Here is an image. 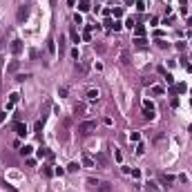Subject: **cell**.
<instances>
[{
  "label": "cell",
  "mask_w": 192,
  "mask_h": 192,
  "mask_svg": "<svg viewBox=\"0 0 192 192\" xmlns=\"http://www.w3.org/2000/svg\"><path fill=\"white\" fill-rule=\"evenodd\" d=\"M145 188H147L150 192H157V190H159V186H157L154 181H147V183H145Z\"/></svg>",
  "instance_id": "obj_19"
},
{
  "label": "cell",
  "mask_w": 192,
  "mask_h": 192,
  "mask_svg": "<svg viewBox=\"0 0 192 192\" xmlns=\"http://www.w3.org/2000/svg\"><path fill=\"white\" fill-rule=\"evenodd\" d=\"M121 16H123V9H121V7H116V9H114V18H121Z\"/></svg>",
  "instance_id": "obj_30"
},
{
  "label": "cell",
  "mask_w": 192,
  "mask_h": 192,
  "mask_svg": "<svg viewBox=\"0 0 192 192\" xmlns=\"http://www.w3.org/2000/svg\"><path fill=\"white\" fill-rule=\"evenodd\" d=\"M121 27H123L121 22H118V20H114V25H112V29H114V31H118V29H121Z\"/></svg>",
  "instance_id": "obj_33"
},
{
  "label": "cell",
  "mask_w": 192,
  "mask_h": 192,
  "mask_svg": "<svg viewBox=\"0 0 192 192\" xmlns=\"http://www.w3.org/2000/svg\"><path fill=\"white\" fill-rule=\"evenodd\" d=\"M78 170H81L78 163H69V165H67V172H78Z\"/></svg>",
  "instance_id": "obj_21"
},
{
  "label": "cell",
  "mask_w": 192,
  "mask_h": 192,
  "mask_svg": "<svg viewBox=\"0 0 192 192\" xmlns=\"http://www.w3.org/2000/svg\"><path fill=\"white\" fill-rule=\"evenodd\" d=\"M43 125H45V121H36V123H34V130H36V132H40Z\"/></svg>",
  "instance_id": "obj_26"
},
{
  "label": "cell",
  "mask_w": 192,
  "mask_h": 192,
  "mask_svg": "<svg viewBox=\"0 0 192 192\" xmlns=\"http://www.w3.org/2000/svg\"><path fill=\"white\" fill-rule=\"evenodd\" d=\"M130 141H134V143L141 141V134H139V132H132V134H130Z\"/></svg>",
  "instance_id": "obj_24"
},
{
  "label": "cell",
  "mask_w": 192,
  "mask_h": 192,
  "mask_svg": "<svg viewBox=\"0 0 192 192\" xmlns=\"http://www.w3.org/2000/svg\"><path fill=\"white\" fill-rule=\"evenodd\" d=\"M136 9H139V11L145 9V2H143V0H139V2H136Z\"/></svg>",
  "instance_id": "obj_32"
},
{
  "label": "cell",
  "mask_w": 192,
  "mask_h": 192,
  "mask_svg": "<svg viewBox=\"0 0 192 192\" xmlns=\"http://www.w3.org/2000/svg\"><path fill=\"white\" fill-rule=\"evenodd\" d=\"M78 9H81V11H90V0H81Z\"/></svg>",
  "instance_id": "obj_15"
},
{
  "label": "cell",
  "mask_w": 192,
  "mask_h": 192,
  "mask_svg": "<svg viewBox=\"0 0 192 192\" xmlns=\"http://www.w3.org/2000/svg\"><path fill=\"white\" fill-rule=\"evenodd\" d=\"M96 192H112V183H107V181H98V186L94 188Z\"/></svg>",
  "instance_id": "obj_6"
},
{
  "label": "cell",
  "mask_w": 192,
  "mask_h": 192,
  "mask_svg": "<svg viewBox=\"0 0 192 192\" xmlns=\"http://www.w3.org/2000/svg\"><path fill=\"white\" fill-rule=\"evenodd\" d=\"M159 183H161L163 188H170L172 183H174V177H172V174H159Z\"/></svg>",
  "instance_id": "obj_3"
},
{
  "label": "cell",
  "mask_w": 192,
  "mask_h": 192,
  "mask_svg": "<svg viewBox=\"0 0 192 192\" xmlns=\"http://www.w3.org/2000/svg\"><path fill=\"white\" fill-rule=\"evenodd\" d=\"M7 71H11V74H14V71H18V61H11L9 67H7Z\"/></svg>",
  "instance_id": "obj_18"
},
{
  "label": "cell",
  "mask_w": 192,
  "mask_h": 192,
  "mask_svg": "<svg viewBox=\"0 0 192 192\" xmlns=\"http://www.w3.org/2000/svg\"><path fill=\"white\" fill-rule=\"evenodd\" d=\"M121 63H123V65H127V63H130V56H127V51H123V54H121Z\"/></svg>",
  "instance_id": "obj_25"
},
{
  "label": "cell",
  "mask_w": 192,
  "mask_h": 192,
  "mask_svg": "<svg viewBox=\"0 0 192 192\" xmlns=\"http://www.w3.org/2000/svg\"><path fill=\"white\" fill-rule=\"evenodd\" d=\"M74 22H76V25H83V18H81V14H76V16H74Z\"/></svg>",
  "instance_id": "obj_31"
},
{
  "label": "cell",
  "mask_w": 192,
  "mask_h": 192,
  "mask_svg": "<svg viewBox=\"0 0 192 192\" xmlns=\"http://www.w3.org/2000/svg\"><path fill=\"white\" fill-rule=\"evenodd\" d=\"M154 112H157V110H154V105H152L150 101H143V114H145V118H150V121H152V118L157 116Z\"/></svg>",
  "instance_id": "obj_2"
},
{
  "label": "cell",
  "mask_w": 192,
  "mask_h": 192,
  "mask_svg": "<svg viewBox=\"0 0 192 192\" xmlns=\"http://www.w3.org/2000/svg\"><path fill=\"white\" fill-rule=\"evenodd\" d=\"M125 25L132 29V27H136V20H134V18H127V22H125Z\"/></svg>",
  "instance_id": "obj_29"
},
{
  "label": "cell",
  "mask_w": 192,
  "mask_h": 192,
  "mask_svg": "<svg viewBox=\"0 0 192 192\" xmlns=\"http://www.w3.org/2000/svg\"><path fill=\"white\" fill-rule=\"evenodd\" d=\"M132 43H134V45H136V47H145V38H134V40H132Z\"/></svg>",
  "instance_id": "obj_22"
},
{
  "label": "cell",
  "mask_w": 192,
  "mask_h": 192,
  "mask_svg": "<svg viewBox=\"0 0 192 192\" xmlns=\"http://www.w3.org/2000/svg\"><path fill=\"white\" fill-rule=\"evenodd\" d=\"M16 18H18V22H25L27 18H29V7L22 5L20 9H18V16H16Z\"/></svg>",
  "instance_id": "obj_5"
},
{
  "label": "cell",
  "mask_w": 192,
  "mask_h": 192,
  "mask_svg": "<svg viewBox=\"0 0 192 192\" xmlns=\"http://www.w3.org/2000/svg\"><path fill=\"white\" fill-rule=\"evenodd\" d=\"M83 165H85V167H94V165H96V163H94V161H92V159H90V157H83Z\"/></svg>",
  "instance_id": "obj_20"
},
{
  "label": "cell",
  "mask_w": 192,
  "mask_h": 192,
  "mask_svg": "<svg viewBox=\"0 0 192 192\" xmlns=\"http://www.w3.org/2000/svg\"><path fill=\"white\" fill-rule=\"evenodd\" d=\"M27 78H29V74H18V76H16V81H18V83L27 81Z\"/></svg>",
  "instance_id": "obj_27"
},
{
  "label": "cell",
  "mask_w": 192,
  "mask_h": 192,
  "mask_svg": "<svg viewBox=\"0 0 192 192\" xmlns=\"http://www.w3.org/2000/svg\"><path fill=\"white\" fill-rule=\"evenodd\" d=\"M0 49H2V36H0Z\"/></svg>",
  "instance_id": "obj_36"
},
{
  "label": "cell",
  "mask_w": 192,
  "mask_h": 192,
  "mask_svg": "<svg viewBox=\"0 0 192 192\" xmlns=\"http://www.w3.org/2000/svg\"><path fill=\"white\" fill-rule=\"evenodd\" d=\"M96 163H98L101 167H107V157L105 154H96Z\"/></svg>",
  "instance_id": "obj_10"
},
{
  "label": "cell",
  "mask_w": 192,
  "mask_h": 192,
  "mask_svg": "<svg viewBox=\"0 0 192 192\" xmlns=\"http://www.w3.org/2000/svg\"><path fill=\"white\" fill-rule=\"evenodd\" d=\"M5 118H7V112H2L0 114V123H5Z\"/></svg>",
  "instance_id": "obj_34"
},
{
  "label": "cell",
  "mask_w": 192,
  "mask_h": 192,
  "mask_svg": "<svg viewBox=\"0 0 192 192\" xmlns=\"http://www.w3.org/2000/svg\"><path fill=\"white\" fill-rule=\"evenodd\" d=\"M14 130H16L18 136H25V134H27V125H25V123H14Z\"/></svg>",
  "instance_id": "obj_7"
},
{
  "label": "cell",
  "mask_w": 192,
  "mask_h": 192,
  "mask_svg": "<svg viewBox=\"0 0 192 192\" xmlns=\"http://www.w3.org/2000/svg\"><path fill=\"white\" fill-rule=\"evenodd\" d=\"M123 2H127V5H132V2H134V0H123Z\"/></svg>",
  "instance_id": "obj_35"
},
{
  "label": "cell",
  "mask_w": 192,
  "mask_h": 192,
  "mask_svg": "<svg viewBox=\"0 0 192 192\" xmlns=\"http://www.w3.org/2000/svg\"><path fill=\"white\" fill-rule=\"evenodd\" d=\"M31 150H34L31 145H25V147H20V154H22V157H29V154H31Z\"/></svg>",
  "instance_id": "obj_17"
},
{
  "label": "cell",
  "mask_w": 192,
  "mask_h": 192,
  "mask_svg": "<svg viewBox=\"0 0 192 192\" xmlns=\"http://www.w3.org/2000/svg\"><path fill=\"white\" fill-rule=\"evenodd\" d=\"M186 90H188V87L183 85V83H179V85H177V87H172L170 92H172V94H177V92H186Z\"/></svg>",
  "instance_id": "obj_16"
},
{
  "label": "cell",
  "mask_w": 192,
  "mask_h": 192,
  "mask_svg": "<svg viewBox=\"0 0 192 192\" xmlns=\"http://www.w3.org/2000/svg\"><path fill=\"white\" fill-rule=\"evenodd\" d=\"M87 101H98V90H90L87 92Z\"/></svg>",
  "instance_id": "obj_11"
},
{
  "label": "cell",
  "mask_w": 192,
  "mask_h": 192,
  "mask_svg": "<svg viewBox=\"0 0 192 192\" xmlns=\"http://www.w3.org/2000/svg\"><path fill=\"white\" fill-rule=\"evenodd\" d=\"M152 92H154V94H163V92H165V90H163L161 85H154V87H152Z\"/></svg>",
  "instance_id": "obj_28"
},
{
  "label": "cell",
  "mask_w": 192,
  "mask_h": 192,
  "mask_svg": "<svg viewBox=\"0 0 192 192\" xmlns=\"http://www.w3.org/2000/svg\"><path fill=\"white\" fill-rule=\"evenodd\" d=\"M94 130H96V121H83L81 125H78V132H81L83 136H90Z\"/></svg>",
  "instance_id": "obj_1"
},
{
  "label": "cell",
  "mask_w": 192,
  "mask_h": 192,
  "mask_svg": "<svg viewBox=\"0 0 192 192\" xmlns=\"http://www.w3.org/2000/svg\"><path fill=\"white\" fill-rule=\"evenodd\" d=\"M18 98H20V94H18V92H14V94H9V101H7V107H5V112L14 110V105L18 103Z\"/></svg>",
  "instance_id": "obj_4"
},
{
  "label": "cell",
  "mask_w": 192,
  "mask_h": 192,
  "mask_svg": "<svg viewBox=\"0 0 192 192\" xmlns=\"http://www.w3.org/2000/svg\"><path fill=\"white\" fill-rule=\"evenodd\" d=\"M69 36H71V40H74V43H78V31H76L74 27L69 29Z\"/></svg>",
  "instance_id": "obj_23"
},
{
  "label": "cell",
  "mask_w": 192,
  "mask_h": 192,
  "mask_svg": "<svg viewBox=\"0 0 192 192\" xmlns=\"http://www.w3.org/2000/svg\"><path fill=\"white\" fill-rule=\"evenodd\" d=\"M47 49H49V54H56V43H54V38H49V40H47Z\"/></svg>",
  "instance_id": "obj_13"
},
{
  "label": "cell",
  "mask_w": 192,
  "mask_h": 192,
  "mask_svg": "<svg viewBox=\"0 0 192 192\" xmlns=\"http://www.w3.org/2000/svg\"><path fill=\"white\" fill-rule=\"evenodd\" d=\"M20 51H22V40H18V38H16V40L11 43V54H16V56H18Z\"/></svg>",
  "instance_id": "obj_8"
},
{
  "label": "cell",
  "mask_w": 192,
  "mask_h": 192,
  "mask_svg": "<svg viewBox=\"0 0 192 192\" xmlns=\"http://www.w3.org/2000/svg\"><path fill=\"white\" fill-rule=\"evenodd\" d=\"M159 74H161V76H165L167 85H172V83H174V78H172V74H167V71H165V67H159Z\"/></svg>",
  "instance_id": "obj_9"
},
{
  "label": "cell",
  "mask_w": 192,
  "mask_h": 192,
  "mask_svg": "<svg viewBox=\"0 0 192 192\" xmlns=\"http://www.w3.org/2000/svg\"><path fill=\"white\" fill-rule=\"evenodd\" d=\"M134 34H136V38H143V34H145V27H143V25H136V27H134Z\"/></svg>",
  "instance_id": "obj_12"
},
{
  "label": "cell",
  "mask_w": 192,
  "mask_h": 192,
  "mask_svg": "<svg viewBox=\"0 0 192 192\" xmlns=\"http://www.w3.org/2000/svg\"><path fill=\"white\" fill-rule=\"evenodd\" d=\"M38 157H40V159H43V157H49V159H51V152L47 150V147H40V150H38Z\"/></svg>",
  "instance_id": "obj_14"
}]
</instances>
